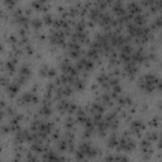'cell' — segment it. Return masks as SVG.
Segmentation results:
<instances>
[{
    "label": "cell",
    "instance_id": "3957f363",
    "mask_svg": "<svg viewBox=\"0 0 162 162\" xmlns=\"http://www.w3.org/2000/svg\"><path fill=\"white\" fill-rule=\"evenodd\" d=\"M113 162H129V161L123 155H114L113 156Z\"/></svg>",
    "mask_w": 162,
    "mask_h": 162
},
{
    "label": "cell",
    "instance_id": "277c9868",
    "mask_svg": "<svg viewBox=\"0 0 162 162\" xmlns=\"http://www.w3.org/2000/svg\"><path fill=\"white\" fill-rule=\"evenodd\" d=\"M52 19H53V18H52L51 15H46V17H45V23H46V24H51V23L53 22Z\"/></svg>",
    "mask_w": 162,
    "mask_h": 162
},
{
    "label": "cell",
    "instance_id": "7a4b0ae2",
    "mask_svg": "<svg viewBox=\"0 0 162 162\" xmlns=\"http://www.w3.org/2000/svg\"><path fill=\"white\" fill-rule=\"evenodd\" d=\"M51 113H52V109H51V106L47 105V104H45V105L39 109V114L43 115V117H47V115H49Z\"/></svg>",
    "mask_w": 162,
    "mask_h": 162
},
{
    "label": "cell",
    "instance_id": "6da1fadb",
    "mask_svg": "<svg viewBox=\"0 0 162 162\" xmlns=\"http://www.w3.org/2000/svg\"><path fill=\"white\" fill-rule=\"evenodd\" d=\"M130 128H132V130L134 132V133H139V132H142V129H143V123L141 120H134L133 123L130 124Z\"/></svg>",
    "mask_w": 162,
    "mask_h": 162
}]
</instances>
